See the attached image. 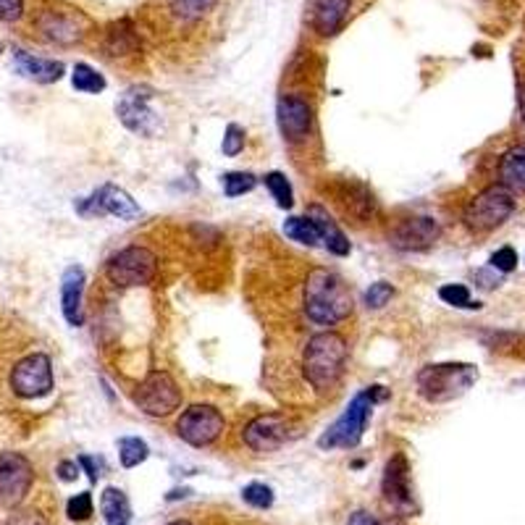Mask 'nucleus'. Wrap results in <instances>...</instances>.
Masks as SVG:
<instances>
[{
    "instance_id": "obj_1",
    "label": "nucleus",
    "mask_w": 525,
    "mask_h": 525,
    "mask_svg": "<svg viewBox=\"0 0 525 525\" xmlns=\"http://www.w3.org/2000/svg\"><path fill=\"white\" fill-rule=\"evenodd\" d=\"M305 315L318 326H337L352 313L347 281L328 268H315L305 279Z\"/></svg>"
},
{
    "instance_id": "obj_2",
    "label": "nucleus",
    "mask_w": 525,
    "mask_h": 525,
    "mask_svg": "<svg viewBox=\"0 0 525 525\" xmlns=\"http://www.w3.org/2000/svg\"><path fill=\"white\" fill-rule=\"evenodd\" d=\"M384 399H389V391L379 384L365 386L363 391H357L347 402L345 413L320 433L318 447L320 450H354L363 442L373 407Z\"/></svg>"
},
{
    "instance_id": "obj_3",
    "label": "nucleus",
    "mask_w": 525,
    "mask_h": 525,
    "mask_svg": "<svg viewBox=\"0 0 525 525\" xmlns=\"http://www.w3.org/2000/svg\"><path fill=\"white\" fill-rule=\"evenodd\" d=\"M347 365V342L334 331H320L308 339L302 352V373L315 391H328L339 384Z\"/></svg>"
},
{
    "instance_id": "obj_4",
    "label": "nucleus",
    "mask_w": 525,
    "mask_h": 525,
    "mask_svg": "<svg viewBox=\"0 0 525 525\" xmlns=\"http://www.w3.org/2000/svg\"><path fill=\"white\" fill-rule=\"evenodd\" d=\"M478 381V368L470 363H436V365H425L418 371L420 397L425 402L442 405V402H452L457 397H462L470 386Z\"/></svg>"
},
{
    "instance_id": "obj_5",
    "label": "nucleus",
    "mask_w": 525,
    "mask_h": 525,
    "mask_svg": "<svg viewBox=\"0 0 525 525\" xmlns=\"http://www.w3.org/2000/svg\"><path fill=\"white\" fill-rule=\"evenodd\" d=\"M155 101V90L144 87V84H135L129 90H124L116 101V116L118 121L137 137H155L163 129V118L161 113L153 108Z\"/></svg>"
},
{
    "instance_id": "obj_6",
    "label": "nucleus",
    "mask_w": 525,
    "mask_h": 525,
    "mask_svg": "<svg viewBox=\"0 0 525 525\" xmlns=\"http://www.w3.org/2000/svg\"><path fill=\"white\" fill-rule=\"evenodd\" d=\"M158 274V258L153 249L140 245L124 247L116 255L108 258L105 263V276L113 286L132 289V286H144L155 279Z\"/></svg>"
},
{
    "instance_id": "obj_7",
    "label": "nucleus",
    "mask_w": 525,
    "mask_h": 525,
    "mask_svg": "<svg viewBox=\"0 0 525 525\" xmlns=\"http://www.w3.org/2000/svg\"><path fill=\"white\" fill-rule=\"evenodd\" d=\"M512 213H515V197H512V192L504 189L502 184H494V187H486L484 192H478L468 203V208H465V223L473 232H494Z\"/></svg>"
},
{
    "instance_id": "obj_8",
    "label": "nucleus",
    "mask_w": 525,
    "mask_h": 525,
    "mask_svg": "<svg viewBox=\"0 0 525 525\" xmlns=\"http://www.w3.org/2000/svg\"><path fill=\"white\" fill-rule=\"evenodd\" d=\"M135 405L144 416L166 418L181 405V391L176 386L174 376L166 371H153L142 379V384L135 391Z\"/></svg>"
},
{
    "instance_id": "obj_9",
    "label": "nucleus",
    "mask_w": 525,
    "mask_h": 525,
    "mask_svg": "<svg viewBox=\"0 0 525 525\" xmlns=\"http://www.w3.org/2000/svg\"><path fill=\"white\" fill-rule=\"evenodd\" d=\"M292 436H297V425L294 420L284 413H266V416H258L245 425L242 431V442L252 452H276L281 450Z\"/></svg>"
},
{
    "instance_id": "obj_10",
    "label": "nucleus",
    "mask_w": 525,
    "mask_h": 525,
    "mask_svg": "<svg viewBox=\"0 0 525 525\" xmlns=\"http://www.w3.org/2000/svg\"><path fill=\"white\" fill-rule=\"evenodd\" d=\"M11 389L22 399H39L53 391V360L45 352L22 357L11 371Z\"/></svg>"
},
{
    "instance_id": "obj_11",
    "label": "nucleus",
    "mask_w": 525,
    "mask_h": 525,
    "mask_svg": "<svg viewBox=\"0 0 525 525\" xmlns=\"http://www.w3.org/2000/svg\"><path fill=\"white\" fill-rule=\"evenodd\" d=\"M35 484V468L22 452H0V510L19 507Z\"/></svg>"
},
{
    "instance_id": "obj_12",
    "label": "nucleus",
    "mask_w": 525,
    "mask_h": 525,
    "mask_svg": "<svg viewBox=\"0 0 525 525\" xmlns=\"http://www.w3.org/2000/svg\"><path fill=\"white\" fill-rule=\"evenodd\" d=\"M226 428V420L213 405H192L176 420V433L189 447H208Z\"/></svg>"
},
{
    "instance_id": "obj_13",
    "label": "nucleus",
    "mask_w": 525,
    "mask_h": 525,
    "mask_svg": "<svg viewBox=\"0 0 525 525\" xmlns=\"http://www.w3.org/2000/svg\"><path fill=\"white\" fill-rule=\"evenodd\" d=\"M76 210L82 215H113L118 221H135L140 215V206L135 203V197L116 184L101 187L90 200L79 203Z\"/></svg>"
},
{
    "instance_id": "obj_14",
    "label": "nucleus",
    "mask_w": 525,
    "mask_h": 525,
    "mask_svg": "<svg viewBox=\"0 0 525 525\" xmlns=\"http://www.w3.org/2000/svg\"><path fill=\"white\" fill-rule=\"evenodd\" d=\"M37 27H39L42 37H48L50 42H58V45H74V42H79V39L84 37L87 27H90V22H87V16H84V13H79V11L48 8V11H42V13H39Z\"/></svg>"
},
{
    "instance_id": "obj_15",
    "label": "nucleus",
    "mask_w": 525,
    "mask_h": 525,
    "mask_svg": "<svg viewBox=\"0 0 525 525\" xmlns=\"http://www.w3.org/2000/svg\"><path fill=\"white\" fill-rule=\"evenodd\" d=\"M386 504L402 515L416 512V502H413V489H410V468H407V457L394 455L386 462L384 481H381Z\"/></svg>"
},
{
    "instance_id": "obj_16",
    "label": "nucleus",
    "mask_w": 525,
    "mask_h": 525,
    "mask_svg": "<svg viewBox=\"0 0 525 525\" xmlns=\"http://www.w3.org/2000/svg\"><path fill=\"white\" fill-rule=\"evenodd\" d=\"M442 237V226L428 218V215H413L405 218L394 226V232L389 234L391 245L405 252H418V249H428L436 240Z\"/></svg>"
},
{
    "instance_id": "obj_17",
    "label": "nucleus",
    "mask_w": 525,
    "mask_h": 525,
    "mask_svg": "<svg viewBox=\"0 0 525 525\" xmlns=\"http://www.w3.org/2000/svg\"><path fill=\"white\" fill-rule=\"evenodd\" d=\"M276 124L284 140L300 142L305 140L313 129V108L305 98L284 95L276 103Z\"/></svg>"
},
{
    "instance_id": "obj_18",
    "label": "nucleus",
    "mask_w": 525,
    "mask_h": 525,
    "mask_svg": "<svg viewBox=\"0 0 525 525\" xmlns=\"http://www.w3.org/2000/svg\"><path fill=\"white\" fill-rule=\"evenodd\" d=\"M350 8L352 0H315L311 24L320 37H334L337 32H342Z\"/></svg>"
},
{
    "instance_id": "obj_19",
    "label": "nucleus",
    "mask_w": 525,
    "mask_h": 525,
    "mask_svg": "<svg viewBox=\"0 0 525 525\" xmlns=\"http://www.w3.org/2000/svg\"><path fill=\"white\" fill-rule=\"evenodd\" d=\"M82 297H84V271L79 266H69L61 276V311L69 326H82Z\"/></svg>"
},
{
    "instance_id": "obj_20",
    "label": "nucleus",
    "mask_w": 525,
    "mask_h": 525,
    "mask_svg": "<svg viewBox=\"0 0 525 525\" xmlns=\"http://www.w3.org/2000/svg\"><path fill=\"white\" fill-rule=\"evenodd\" d=\"M13 66L22 76L39 82V84H53L64 76L66 66L61 61H53V58H37L27 50H13Z\"/></svg>"
},
{
    "instance_id": "obj_21",
    "label": "nucleus",
    "mask_w": 525,
    "mask_h": 525,
    "mask_svg": "<svg viewBox=\"0 0 525 525\" xmlns=\"http://www.w3.org/2000/svg\"><path fill=\"white\" fill-rule=\"evenodd\" d=\"M308 218H311L315 226H318L320 245L326 247L328 252H334L337 258H347V255H350L352 252L350 240L345 237V232L337 226V221H334L326 210L320 208V206H313V208L308 210Z\"/></svg>"
},
{
    "instance_id": "obj_22",
    "label": "nucleus",
    "mask_w": 525,
    "mask_h": 525,
    "mask_svg": "<svg viewBox=\"0 0 525 525\" xmlns=\"http://www.w3.org/2000/svg\"><path fill=\"white\" fill-rule=\"evenodd\" d=\"M499 179H502V187L510 189L512 195L525 192V144H518L504 153L499 163Z\"/></svg>"
},
{
    "instance_id": "obj_23",
    "label": "nucleus",
    "mask_w": 525,
    "mask_h": 525,
    "mask_svg": "<svg viewBox=\"0 0 525 525\" xmlns=\"http://www.w3.org/2000/svg\"><path fill=\"white\" fill-rule=\"evenodd\" d=\"M101 512H103L105 525H129L132 521V507L127 494L116 486H108L101 494Z\"/></svg>"
},
{
    "instance_id": "obj_24",
    "label": "nucleus",
    "mask_w": 525,
    "mask_h": 525,
    "mask_svg": "<svg viewBox=\"0 0 525 525\" xmlns=\"http://www.w3.org/2000/svg\"><path fill=\"white\" fill-rule=\"evenodd\" d=\"M284 234H286L292 242H297V245L305 247L320 245L318 226H315L308 215H292V218H286V221H284Z\"/></svg>"
},
{
    "instance_id": "obj_25",
    "label": "nucleus",
    "mask_w": 525,
    "mask_h": 525,
    "mask_svg": "<svg viewBox=\"0 0 525 525\" xmlns=\"http://www.w3.org/2000/svg\"><path fill=\"white\" fill-rule=\"evenodd\" d=\"M71 84L76 92H87V95H98L105 90V76L98 69H92L90 64H76L71 71Z\"/></svg>"
},
{
    "instance_id": "obj_26",
    "label": "nucleus",
    "mask_w": 525,
    "mask_h": 525,
    "mask_svg": "<svg viewBox=\"0 0 525 525\" xmlns=\"http://www.w3.org/2000/svg\"><path fill=\"white\" fill-rule=\"evenodd\" d=\"M118 457H121L124 468H137L150 457V447L142 442L140 436H124V439H118Z\"/></svg>"
},
{
    "instance_id": "obj_27",
    "label": "nucleus",
    "mask_w": 525,
    "mask_h": 525,
    "mask_svg": "<svg viewBox=\"0 0 525 525\" xmlns=\"http://www.w3.org/2000/svg\"><path fill=\"white\" fill-rule=\"evenodd\" d=\"M263 184L268 187V192L274 195V200H276V206L281 210H289L294 206V189H292V184H289V179L286 174H281V171H271V174L263 176Z\"/></svg>"
},
{
    "instance_id": "obj_28",
    "label": "nucleus",
    "mask_w": 525,
    "mask_h": 525,
    "mask_svg": "<svg viewBox=\"0 0 525 525\" xmlns=\"http://www.w3.org/2000/svg\"><path fill=\"white\" fill-rule=\"evenodd\" d=\"M221 184H223L226 197H240V195H247L258 187V179L249 171H229V174L221 176Z\"/></svg>"
},
{
    "instance_id": "obj_29",
    "label": "nucleus",
    "mask_w": 525,
    "mask_h": 525,
    "mask_svg": "<svg viewBox=\"0 0 525 525\" xmlns=\"http://www.w3.org/2000/svg\"><path fill=\"white\" fill-rule=\"evenodd\" d=\"M105 48H108L110 56H127V53H132V50L137 48V37H135L132 30H124V24H121V27H116L113 32H108Z\"/></svg>"
},
{
    "instance_id": "obj_30",
    "label": "nucleus",
    "mask_w": 525,
    "mask_h": 525,
    "mask_svg": "<svg viewBox=\"0 0 525 525\" xmlns=\"http://www.w3.org/2000/svg\"><path fill=\"white\" fill-rule=\"evenodd\" d=\"M215 0H171V8L181 22H195L208 13Z\"/></svg>"
},
{
    "instance_id": "obj_31",
    "label": "nucleus",
    "mask_w": 525,
    "mask_h": 525,
    "mask_svg": "<svg viewBox=\"0 0 525 525\" xmlns=\"http://www.w3.org/2000/svg\"><path fill=\"white\" fill-rule=\"evenodd\" d=\"M92 512H95V502H92V494L90 491H82V494L71 496L69 504H66V515H69L71 521H76V523L90 521Z\"/></svg>"
},
{
    "instance_id": "obj_32",
    "label": "nucleus",
    "mask_w": 525,
    "mask_h": 525,
    "mask_svg": "<svg viewBox=\"0 0 525 525\" xmlns=\"http://www.w3.org/2000/svg\"><path fill=\"white\" fill-rule=\"evenodd\" d=\"M442 302L452 305V308H478V302L470 300V289L465 284H447L439 289Z\"/></svg>"
},
{
    "instance_id": "obj_33",
    "label": "nucleus",
    "mask_w": 525,
    "mask_h": 525,
    "mask_svg": "<svg viewBox=\"0 0 525 525\" xmlns=\"http://www.w3.org/2000/svg\"><path fill=\"white\" fill-rule=\"evenodd\" d=\"M242 499L255 510H268L274 504V489L266 484H247L242 489Z\"/></svg>"
},
{
    "instance_id": "obj_34",
    "label": "nucleus",
    "mask_w": 525,
    "mask_h": 525,
    "mask_svg": "<svg viewBox=\"0 0 525 525\" xmlns=\"http://www.w3.org/2000/svg\"><path fill=\"white\" fill-rule=\"evenodd\" d=\"M391 297H394V286L389 281H376L365 292V308L368 311H381V308H386L391 302Z\"/></svg>"
},
{
    "instance_id": "obj_35",
    "label": "nucleus",
    "mask_w": 525,
    "mask_h": 525,
    "mask_svg": "<svg viewBox=\"0 0 525 525\" xmlns=\"http://www.w3.org/2000/svg\"><path fill=\"white\" fill-rule=\"evenodd\" d=\"M221 150L226 158H234L245 150V129L240 124H229L226 132H223V142H221Z\"/></svg>"
},
{
    "instance_id": "obj_36",
    "label": "nucleus",
    "mask_w": 525,
    "mask_h": 525,
    "mask_svg": "<svg viewBox=\"0 0 525 525\" xmlns=\"http://www.w3.org/2000/svg\"><path fill=\"white\" fill-rule=\"evenodd\" d=\"M489 263L494 271H499V274H510V271H515V268H518V252H515L512 247H502V249H496V252L491 255Z\"/></svg>"
},
{
    "instance_id": "obj_37",
    "label": "nucleus",
    "mask_w": 525,
    "mask_h": 525,
    "mask_svg": "<svg viewBox=\"0 0 525 525\" xmlns=\"http://www.w3.org/2000/svg\"><path fill=\"white\" fill-rule=\"evenodd\" d=\"M24 16V0H0V22L13 24Z\"/></svg>"
},
{
    "instance_id": "obj_38",
    "label": "nucleus",
    "mask_w": 525,
    "mask_h": 525,
    "mask_svg": "<svg viewBox=\"0 0 525 525\" xmlns=\"http://www.w3.org/2000/svg\"><path fill=\"white\" fill-rule=\"evenodd\" d=\"M5 525H50L37 510H22V512H13Z\"/></svg>"
},
{
    "instance_id": "obj_39",
    "label": "nucleus",
    "mask_w": 525,
    "mask_h": 525,
    "mask_svg": "<svg viewBox=\"0 0 525 525\" xmlns=\"http://www.w3.org/2000/svg\"><path fill=\"white\" fill-rule=\"evenodd\" d=\"M76 462H79V468H84V470H87L90 481L95 484V481H98V476H101V459H95V457H90V455H82Z\"/></svg>"
},
{
    "instance_id": "obj_40",
    "label": "nucleus",
    "mask_w": 525,
    "mask_h": 525,
    "mask_svg": "<svg viewBox=\"0 0 525 525\" xmlns=\"http://www.w3.org/2000/svg\"><path fill=\"white\" fill-rule=\"evenodd\" d=\"M76 476H79V462H74V459H64L61 465H58V478L61 481H76Z\"/></svg>"
},
{
    "instance_id": "obj_41",
    "label": "nucleus",
    "mask_w": 525,
    "mask_h": 525,
    "mask_svg": "<svg viewBox=\"0 0 525 525\" xmlns=\"http://www.w3.org/2000/svg\"><path fill=\"white\" fill-rule=\"evenodd\" d=\"M350 525H381V523H379V518H376V515H371V512H365V510H357V512H352L350 515Z\"/></svg>"
},
{
    "instance_id": "obj_42",
    "label": "nucleus",
    "mask_w": 525,
    "mask_h": 525,
    "mask_svg": "<svg viewBox=\"0 0 525 525\" xmlns=\"http://www.w3.org/2000/svg\"><path fill=\"white\" fill-rule=\"evenodd\" d=\"M521 116H523V124H525V82L521 84Z\"/></svg>"
},
{
    "instance_id": "obj_43",
    "label": "nucleus",
    "mask_w": 525,
    "mask_h": 525,
    "mask_svg": "<svg viewBox=\"0 0 525 525\" xmlns=\"http://www.w3.org/2000/svg\"><path fill=\"white\" fill-rule=\"evenodd\" d=\"M169 525H192V523H187V521H176V523H169Z\"/></svg>"
}]
</instances>
